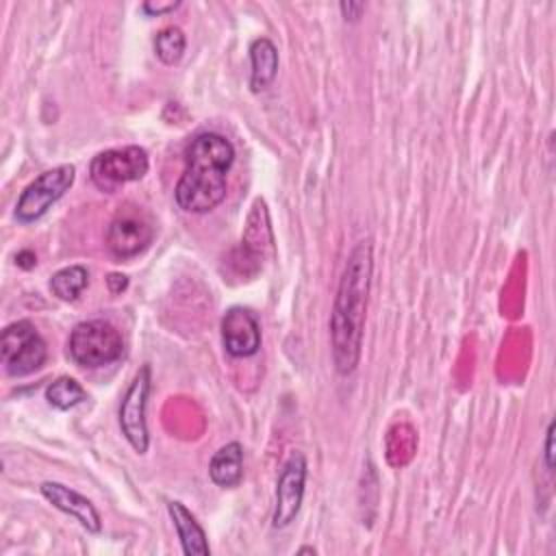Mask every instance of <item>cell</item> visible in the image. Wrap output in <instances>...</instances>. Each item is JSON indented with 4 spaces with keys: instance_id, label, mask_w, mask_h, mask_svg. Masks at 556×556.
<instances>
[{
    "instance_id": "6da1fadb",
    "label": "cell",
    "mask_w": 556,
    "mask_h": 556,
    "mask_svg": "<svg viewBox=\"0 0 556 556\" xmlns=\"http://www.w3.org/2000/svg\"><path fill=\"white\" fill-rule=\"evenodd\" d=\"M374 271L371 243L361 241L352 248L343 267L332 313H330V343L334 369L348 376L356 369L363 352V330L367 295Z\"/></svg>"
},
{
    "instance_id": "7a4b0ae2",
    "label": "cell",
    "mask_w": 556,
    "mask_h": 556,
    "mask_svg": "<svg viewBox=\"0 0 556 556\" xmlns=\"http://www.w3.org/2000/svg\"><path fill=\"white\" fill-rule=\"evenodd\" d=\"M235 146L219 132L195 135L185 150V172L174 189V200L185 213H208L224 198Z\"/></svg>"
},
{
    "instance_id": "3957f363",
    "label": "cell",
    "mask_w": 556,
    "mask_h": 556,
    "mask_svg": "<svg viewBox=\"0 0 556 556\" xmlns=\"http://www.w3.org/2000/svg\"><path fill=\"white\" fill-rule=\"evenodd\" d=\"M67 354L78 367L98 369L122 358L124 339L111 321L87 319L76 324L70 332Z\"/></svg>"
},
{
    "instance_id": "277c9868",
    "label": "cell",
    "mask_w": 556,
    "mask_h": 556,
    "mask_svg": "<svg viewBox=\"0 0 556 556\" xmlns=\"http://www.w3.org/2000/svg\"><path fill=\"white\" fill-rule=\"evenodd\" d=\"M0 358L7 376L22 378L43 367L48 358V345L28 319H20L2 330Z\"/></svg>"
},
{
    "instance_id": "5b68a950",
    "label": "cell",
    "mask_w": 556,
    "mask_h": 556,
    "mask_svg": "<svg viewBox=\"0 0 556 556\" xmlns=\"http://www.w3.org/2000/svg\"><path fill=\"white\" fill-rule=\"evenodd\" d=\"M148 167H150V161L143 148L124 146V148H113L96 154L89 165V174H91V182L100 191L115 193L122 185L143 178L148 174Z\"/></svg>"
},
{
    "instance_id": "8992f818",
    "label": "cell",
    "mask_w": 556,
    "mask_h": 556,
    "mask_svg": "<svg viewBox=\"0 0 556 556\" xmlns=\"http://www.w3.org/2000/svg\"><path fill=\"white\" fill-rule=\"evenodd\" d=\"M76 169L74 165H56L48 172H41L26 189L20 193L15 204V219L20 224H33L48 213V208L59 202L65 191L74 185Z\"/></svg>"
},
{
    "instance_id": "52a82bcc",
    "label": "cell",
    "mask_w": 556,
    "mask_h": 556,
    "mask_svg": "<svg viewBox=\"0 0 556 556\" xmlns=\"http://www.w3.org/2000/svg\"><path fill=\"white\" fill-rule=\"evenodd\" d=\"M274 250V235H271V222L269 211L263 198H256L252 202V208L245 219V228L241 235L239 248L232 252V267L239 274L254 276L261 271L263 261Z\"/></svg>"
},
{
    "instance_id": "ba28073f",
    "label": "cell",
    "mask_w": 556,
    "mask_h": 556,
    "mask_svg": "<svg viewBox=\"0 0 556 556\" xmlns=\"http://www.w3.org/2000/svg\"><path fill=\"white\" fill-rule=\"evenodd\" d=\"M150 389H152L150 365H141L119 402V428L137 454H146L150 445V434L146 424V406H148Z\"/></svg>"
},
{
    "instance_id": "9c48e42d",
    "label": "cell",
    "mask_w": 556,
    "mask_h": 556,
    "mask_svg": "<svg viewBox=\"0 0 556 556\" xmlns=\"http://www.w3.org/2000/svg\"><path fill=\"white\" fill-rule=\"evenodd\" d=\"M104 239L109 252L115 258L126 261L148 250L154 239V224L137 206H124L111 219Z\"/></svg>"
},
{
    "instance_id": "30bf717a",
    "label": "cell",
    "mask_w": 556,
    "mask_h": 556,
    "mask_svg": "<svg viewBox=\"0 0 556 556\" xmlns=\"http://www.w3.org/2000/svg\"><path fill=\"white\" fill-rule=\"evenodd\" d=\"M306 473H308L306 456L300 450H293L285 460L276 482V504L271 515V526L276 530L287 528L298 517L304 500Z\"/></svg>"
},
{
    "instance_id": "8fae6325",
    "label": "cell",
    "mask_w": 556,
    "mask_h": 556,
    "mask_svg": "<svg viewBox=\"0 0 556 556\" xmlns=\"http://www.w3.org/2000/svg\"><path fill=\"white\" fill-rule=\"evenodd\" d=\"M222 343L235 358L254 356L261 348V324L245 306H230L222 317Z\"/></svg>"
},
{
    "instance_id": "7c38bea8",
    "label": "cell",
    "mask_w": 556,
    "mask_h": 556,
    "mask_svg": "<svg viewBox=\"0 0 556 556\" xmlns=\"http://www.w3.org/2000/svg\"><path fill=\"white\" fill-rule=\"evenodd\" d=\"M39 491L56 510L74 517L87 532L98 534L102 530L100 513L96 510L91 500H87L78 491H74V489H70V486H65L61 482H52V480L41 482Z\"/></svg>"
},
{
    "instance_id": "4fadbf2b",
    "label": "cell",
    "mask_w": 556,
    "mask_h": 556,
    "mask_svg": "<svg viewBox=\"0 0 556 556\" xmlns=\"http://www.w3.org/2000/svg\"><path fill=\"white\" fill-rule=\"evenodd\" d=\"M167 513L172 517V523L176 528V534L180 539V545H182L185 554H189V556H206V554H211L204 528L198 523L193 513L182 502L169 500L167 502Z\"/></svg>"
},
{
    "instance_id": "5bb4252c",
    "label": "cell",
    "mask_w": 556,
    "mask_h": 556,
    "mask_svg": "<svg viewBox=\"0 0 556 556\" xmlns=\"http://www.w3.org/2000/svg\"><path fill=\"white\" fill-rule=\"evenodd\" d=\"M250 89L254 93L265 91L278 74V48L271 39L258 37L250 43Z\"/></svg>"
},
{
    "instance_id": "9a60e30c",
    "label": "cell",
    "mask_w": 556,
    "mask_h": 556,
    "mask_svg": "<svg viewBox=\"0 0 556 556\" xmlns=\"http://www.w3.org/2000/svg\"><path fill=\"white\" fill-rule=\"evenodd\" d=\"M208 478L213 484L222 489H232L243 478V447L239 441H230L222 445L211 463H208Z\"/></svg>"
},
{
    "instance_id": "2e32d148",
    "label": "cell",
    "mask_w": 556,
    "mask_h": 556,
    "mask_svg": "<svg viewBox=\"0 0 556 556\" xmlns=\"http://www.w3.org/2000/svg\"><path fill=\"white\" fill-rule=\"evenodd\" d=\"M89 285V271L85 265H67L50 276V291L63 302H74Z\"/></svg>"
},
{
    "instance_id": "e0dca14e",
    "label": "cell",
    "mask_w": 556,
    "mask_h": 556,
    "mask_svg": "<svg viewBox=\"0 0 556 556\" xmlns=\"http://www.w3.org/2000/svg\"><path fill=\"white\" fill-rule=\"evenodd\" d=\"M46 400L56 410H70L87 400V391L76 378L61 376L46 387Z\"/></svg>"
},
{
    "instance_id": "ac0fdd59",
    "label": "cell",
    "mask_w": 556,
    "mask_h": 556,
    "mask_svg": "<svg viewBox=\"0 0 556 556\" xmlns=\"http://www.w3.org/2000/svg\"><path fill=\"white\" fill-rule=\"evenodd\" d=\"M187 48V37L178 26H165L154 35V54L165 65H176Z\"/></svg>"
},
{
    "instance_id": "d6986e66",
    "label": "cell",
    "mask_w": 556,
    "mask_h": 556,
    "mask_svg": "<svg viewBox=\"0 0 556 556\" xmlns=\"http://www.w3.org/2000/svg\"><path fill=\"white\" fill-rule=\"evenodd\" d=\"M339 11H341V15H343V20L345 22H358V17H361V13L365 11V2H341L339 4Z\"/></svg>"
},
{
    "instance_id": "ffe728a7",
    "label": "cell",
    "mask_w": 556,
    "mask_h": 556,
    "mask_svg": "<svg viewBox=\"0 0 556 556\" xmlns=\"http://www.w3.org/2000/svg\"><path fill=\"white\" fill-rule=\"evenodd\" d=\"M545 467L549 473L554 471V424H549L545 432Z\"/></svg>"
},
{
    "instance_id": "44dd1931",
    "label": "cell",
    "mask_w": 556,
    "mask_h": 556,
    "mask_svg": "<svg viewBox=\"0 0 556 556\" xmlns=\"http://www.w3.org/2000/svg\"><path fill=\"white\" fill-rule=\"evenodd\" d=\"M178 7H180V2H165V4H161V2H143V11L148 15H163V13H169V11L178 9Z\"/></svg>"
},
{
    "instance_id": "7402d4cb",
    "label": "cell",
    "mask_w": 556,
    "mask_h": 556,
    "mask_svg": "<svg viewBox=\"0 0 556 556\" xmlns=\"http://www.w3.org/2000/svg\"><path fill=\"white\" fill-rule=\"evenodd\" d=\"M106 287H109V291H111L113 295H117V293L126 291L128 278H126L124 274H109V276H106Z\"/></svg>"
},
{
    "instance_id": "603a6c76",
    "label": "cell",
    "mask_w": 556,
    "mask_h": 556,
    "mask_svg": "<svg viewBox=\"0 0 556 556\" xmlns=\"http://www.w3.org/2000/svg\"><path fill=\"white\" fill-rule=\"evenodd\" d=\"M15 263H17L20 267H24V269H30V267L37 265V256H35V252H30V250H22V252L15 256Z\"/></svg>"
},
{
    "instance_id": "cb8c5ba5",
    "label": "cell",
    "mask_w": 556,
    "mask_h": 556,
    "mask_svg": "<svg viewBox=\"0 0 556 556\" xmlns=\"http://www.w3.org/2000/svg\"><path fill=\"white\" fill-rule=\"evenodd\" d=\"M298 554H315V549L313 547H300Z\"/></svg>"
}]
</instances>
